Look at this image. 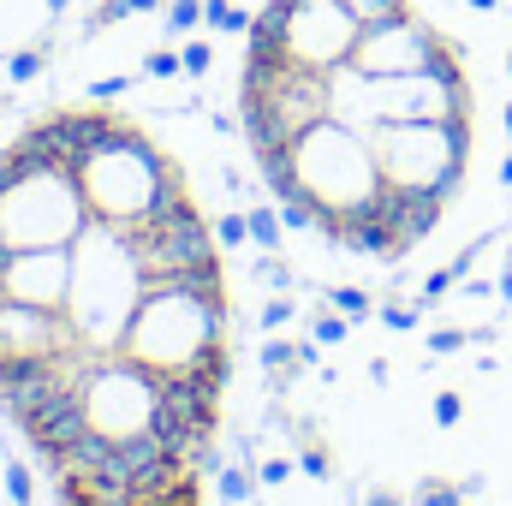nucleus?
Returning <instances> with one entry per match:
<instances>
[{
  "label": "nucleus",
  "mask_w": 512,
  "mask_h": 506,
  "mask_svg": "<svg viewBox=\"0 0 512 506\" xmlns=\"http://www.w3.org/2000/svg\"><path fill=\"white\" fill-rule=\"evenodd\" d=\"M179 66H185V78H209L215 72V48L209 42H185L179 48Z\"/></svg>",
  "instance_id": "nucleus-27"
},
{
  "label": "nucleus",
  "mask_w": 512,
  "mask_h": 506,
  "mask_svg": "<svg viewBox=\"0 0 512 506\" xmlns=\"http://www.w3.org/2000/svg\"><path fill=\"white\" fill-rule=\"evenodd\" d=\"M453 286H459V274H453V262H447V268H435V274L423 280V304H435V298H447Z\"/></svg>",
  "instance_id": "nucleus-39"
},
{
  "label": "nucleus",
  "mask_w": 512,
  "mask_h": 506,
  "mask_svg": "<svg viewBox=\"0 0 512 506\" xmlns=\"http://www.w3.org/2000/svg\"><path fill=\"white\" fill-rule=\"evenodd\" d=\"M78 185H84L90 215L96 221H114V227H131V221L155 215L173 191H185L179 167L155 149V137L126 126V120H120V131L102 149H90L78 161Z\"/></svg>",
  "instance_id": "nucleus-5"
},
{
  "label": "nucleus",
  "mask_w": 512,
  "mask_h": 506,
  "mask_svg": "<svg viewBox=\"0 0 512 506\" xmlns=\"http://www.w3.org/2000/svg\"><path fill=\"white\" fill-rule=\"evenodd\" d=\"M137 298H143V268H137V251H131L126 227L90 215V227L72 239L66 322L78 328V340H84L96 358H102V352H120Z\"/></svg>",
  "instance_id": "nucleus-1"
},
{
  "label": "nucleus",
  "mask_w": 512,
  "mask_h": 506,
  "mask_svg": "<svg viewBox=\"0 0 512 506\" xmlns=\"http://www.w3.org/2000/svg\"><path fill=\"white\" fill-rule=\"evenodd\" d=\"M346 6H352V18H358V24H382V18H399L411 0H346Z\"/></svg>",
  "instance_id": "nucleus-26"
},
{
  "label": "nucleus",
  "mask_w": 512,
  "mask_h": 506,
  "mask_svg": "<svg viewBox=\"0 0 512 506\" xmlns=\"http://www.w3.org/2000/svg\"><path fill=\"white\" fill-rule=\"evenodd\" d=\"M256 274H262V280H268V292H292V286H298V274H292V268H286V262H274V256H268V262H262V268H256Z\"/></svg>",
  "instance_id": "nucleus-38"
},
{
  "label": "nucleus",
  "mask_w": 512,
  "mask_h": 506,
  "mask_svg": "<svg viewBox=\"0 0 512 506\" xmlns=\"http://www.w3.org/2000/svg\"><path fill=\"white\" fill-rule=\"evenodd\" d=\"M0 108H6V96H0Z\"/></svg>",
  "instance_id": "nucleus-48"
},
{
  "label": "nucleus",
  "mask_w": 512,
  "mask_h": 506,
  "mask_svg": "<svg viewBox=\"0 0 512 506\" xmlns=\"http://www.w3.org/2000/svg\"><path fill=\"white\" fill-rule=\"evenodd\" d=\"M435 429H459V417H465V399L459 393H435Z\"/></svg>",
  "instance_id": "nucleus-34"
},
{
  "label": "nucleus",
  "mask_w": 512,
  "mask_h": 506,
  "mask_svg": "<svg viewBox=\"0 0 512 506\" xmlns=\"http://www.w3.org/2000/svg\"><path fill=\"white\" fill-rule=\"evenodd\" d=\"M256 489H262V483H256V465H227V471L215 477V495L227 506H256Z\"/></svg>",
  "instance_id": "nucleus-15"
},
{
  "label": "nucleus",
  "mask_w": 512,
  "mask_h": 506,
  "mask_svg": "<svg viewBox=\"0 0 512 506\" xmlns=\"http://www.w3.org/2000/svg\"><path fill=\"white\" fill-rule=\"evenodd\" d=\"M447 48H453V42H447L429 18H417V12L405 6L399 18H382V24H364V30H358L352 66L370 72V78H399V72H423V66H435Z\"/></svg>",
  "instance_id": "nucleus-11"
},
{
  "label": "nucleus",
  "mask_w": 512,
  "mask_h": 506,
  "mask_svg": "<svg viewBox=\"0 0 512 506\" xmlns=\"http://www.w3.org/2000/svg\"><path fill=\"white\" fill-rule=\"evenodd\" d=\"M411 506H465V495H459V483H417Z\"/></svg>",
  "instance_id": "nucleus-31"
},
{
  "label": "nucleus",
  "mask_w": 512,
  "mask_h": 506,
  "mask_svg": "<svg viewBox=\"0 0 512 506\" xmlns=\"http://www.w3.org/2000/svg\"><path fill=\"white\" fill-rule=\"evenodd\" d=\"M72 292V245H30V251H6L0 262V298L6 304H36V310H66Z\"/></svg>",
  "instance_id": "nucleus-12"
},
{
  "label": "nucleus",
  "mask_w": 512,
  "mask_h": 506,
  "mask_svg": "<svg viewBox=\"0 0 512 506\" xmlns=\"http://www.w3.org/2000/svg\"><path fill=\"white\" fill-rule=\"evenodd\" d=\"M126 239H131V251H137L143 286H173L185 268H197V262L215 256V227H203L191 191H173L155 215L131 221Z\"/></svg>",
  "instance_id": "nucleus-9"
},
{
  "label": "nucleus",
  "mask_w": 512,
  "mask_h": 506,
  "mask_svg": "<svg viewBox=\"0 0 512 506\" xmlns=\"http://www.w3.org/2000/svg\"><path fill=\"white\" fill-rule=\"evenodd\" d=\"M298 471L316 477V483H328V477H334V453H328V447H304V453H298Z\"/></svg>",
  "instance_id": "nucleus-32"
},
{
  "label": "nucleus",
  "mask_w": 512,
  "mask_h": 506,
  "mask_svg": "<svg viewBox=\"0 0 512 506\" xmlns=\"http://www.w3.org/2000/svg\"><path fill=\"white\" fill-rule=\"evenodd\" d=\"M501 185H507V191H512V155H507V161H501Z\"/></svg>",
  "instance_id": "nucleus-43"
},
{
  "label": "nucleus",
  "mask_w": 512,
  "mask_h": 506,
  "mask_svg": "<svg viewBox=\"0 0 512 506\" xmlns=\"http://www.w3.org/2000/svg\"><path fill=\"white\" fill-rule=\"evenodd\" d=\"M131 84H137V78H126V72H114V78H96V84H90L84 96H90V102H120V96H126Z\"/></svg>",
  "instance_id": "nucleus-36"
},
{
  "label": "nucleus",
  "mask_w": 512,
  "mask_h": 506,
  "mask_svg": "<svg viewBox=\"0 0 512 506\" xmlns=\"http://www.w3.org/2000/svg\"><path fill=\"white\" fill-rule=\"evenodd\" d=\"M143 78H185V66H179V48H155V54H143V66H137Z\"/></svg>",
  "instance_id": "nucleus-28"
},
{
  "label": "nucleus",
  "mask_w": 512,
  "mask_h": 506,
  "mask_svg": "<svg viewBox=\"0 0 512 506\" xmlns=\"http://www.w3.org/2000/svg\"><path fill=\"white\" fill-rule=\"evenodd\" d=\"M507 268H512V251H507Z\"/></svg>",
  "instance_id": "nucleus-47"
},
{
  "label": "nucleus",
  "mask_w": 512,
  "mask_h": 506,
  "mask_svg": "<svg viewBox=\"0 0 512 506\" xmlns=\"http://www.w3.org/2000/svg\"><path fill=\"white\" fill-rule=\"evenodd\" d=\"M274 209H280V227L286 233H322V209L310 197H280Z\"/></svg>",
  "instance_id": "nucleus-17"
},
{
  "label": "nucleus",
  "mask_w": 512,
  "mask_h": 506,
  "mask_svg": "<svg viewBox=\"0 0 512 506\" xmlns=\"http://www.w3.org/2000/svg\"><path fill=\"white\" fill-rule=\"evenodd\" d=\"M251 18L245 6H233V0H203V24L209 30H227V36H251Z\"/></svg>",
  "instance_id": "nucleus-16"
},
{
  "label": "nucleus",
  "mask_w": 512,
  "mask_h": 506,
  "mask_svg": "<svg viewBox=\"0 0 512 506\" xmlns=\"http://www.w3.org/2000/svg\"><path fill=\"white\" fill-rule=\"evenodd\" d=\"M161 18H167V30H173V36H185V30H197V24H203V0H167V6H161Z\"/></svg>",
  "instance_id": "nucleus-24"
},
{
  "label": "nucleus",
  "mask_w": 512,
  "mask_h": 506,
  "mask_svg": "<svg viewBox=\"0 0 512 506\" xmlns=\"http://www.w3.org/2000/svg\"><path fill=\"white\" fill-rule=\"evenodd\" d=\"M215 245H221V251L251 245V215H221V221H215Z\"/></svg>",
  "instance_id": "nucleus-25"
},
{
  "label": "nucleus",
  "mask_w": 512,
  "mask_h": 506,
  "mask_svg": "<svg viewBox=\"0 0 512 506\" xmlns=\"http://www.w3.org/2000/svg\"><path fill=\"white\" fill-rule=\"evenodd\" d=\"M78 393H84V411H90V429L126 441V435H149L155 417H161V376L143 370L126 352H90L78 364Z\"/></svg>",
  "instance_id": "nucleus-8"
},
{
  "label": "nucleus",
  "mask_w": 512,
  "mask_h": 506,
  "mask_svg": "<svg viewBox=\"0 0 512 506\" xmlns=\"http://www.w3.org/2000/svg\"><path fill=\"white\" fill-rule=\"evenodd\" d=\"M465 346H471L465 328H435V334H429V352H435V358H453V352H465Z\"/></svg>",
  "instance_id": "nucleus-33"
},
{
  "label": "nucleus",
  "mask_w": 512,
  "mask_h": 506,
  "mask_svg": "<svg viewBox=\"0 0 512 506\" xmlns=\"http://www.w3.org/2000/svg\"><path fill=\"white\" fill-rule=\"evenodd\" d=\"M358 18L346 0H268L251 18V42L245 48H268L292 66H310V72H334L352 60L358 48Z\"/></svg>",
  "instance_id": "nucleus-7"
},
{
  "label": "nucleus",
  "mask_w": 512,
  "mask_h": 506,
  "mask_svg": "<svg viewBox=\"0 0 512 506\" xmlns=\"http://www.w3.org/2000/svg\"><path fill=\"white\" fill-rule=\"evenodd\" d=\"M66 6H72V0H48V12H54V18H60V12H66Z\"/></svg>",
  "instance_id": "nucleus-44"
},
{
  "label": "nucleus",
  "mask_w": 512,
  "mask_h": 506,
  "mask_svg": "<svg viewBox=\"0 0 512 506\" xmlns=\"http://www.w3.org/2000/svg\"><path fill=\"white\" fill-rule=\"evenodd\" d=\"M292 471H298V459H256V483L262 489H280Z\"/></svg>",
  "instance_id": "nucleus-35"
},
{
  "label": "nucleus",
  "mask_w": 512,
  "mask_h": 506,
  "mask_svg": "<svg viewBox=\"0 0 512 506\" xmlns=\"http://www.w3.org/2000/svg\"><path fill=\"white\" fill-rule=\"evenodd\" d=\"M507 137H512V102H507Z\"/></svg>",
  "instance_id": "nucleus-45"
},
{
  "label": "nucleus",
  "mask_w": 512,
  "mask_h": 506,
  "mask_svg": "<svg viewBox=\"0 0 512 506\" xmlns=\"http://www.w3.org/2000/svg\"><path fill=\"white\" fill-rule=\"evenodd\" d=\"M286 167H292V185L298 197H310L322 209V239L346 221V215H364L382 191V161H376V143L370 131L346 126V120H316L304 137L286 143Z\"/></svg>",
  "instance_id": "nucleus-2"
},
{
  "label": "nucleus",
  "mask_w": 512,
  "mask_h": 506,
  "mask_svg": "<svg viewBox=\"0 0 512 506\" xmlns=\"http://www.w3.org/2000/svg\"><path fill=\"white\" fill-rule=\"evenodd\" d=\"M370 114H376V126H387V120H471V78H465L459 48H447L423 72L370 78Z\"/></svg>",
  "instance_id": "nucleus-10"
},
{
  "label": "nucleus",
  "mask_w": 512,
  "mask_h": 506,
  "mask_svg": "<svg viewBox=\"0 0 512 506\" xmlns=\"http://www.w3.org/2000/svg\"><path fill=\"white\" fill-rule=\"evenodd\" d=\"M346 334H352V316H310V340L316 346H346Z\"/></svg>",
  "instance_id": "nucleus-23"
},
{
  "label": "nucleus",
  "mask_w": 512,
  "mask_h": 506,
  "mask_svg": "<svg viewBox=\"0 0 512 506\" xmlns=\"http://www.w3.org/2000/svg\"><path fill=\"white\" fill-rule=\"evenodd\" d=\"M262 370L274 381H292L304 370V364H298V346H292V340H268V346H262Z\"/></svg>",
  "instance_id": "nucleus-20"
},
{
  "label": "nucleus",
  "mask_w": 512,
  "mask_h": 506,
  "mask_svg": "<svg viewBox=\"0 0 512 506\" xmlns=\"http://www.w3.org/2000/svg\"><path fill=\"white\" fill-rule=\"evenodd\" d=\"M161 6H167V0H126V12H131V18H137V12H161Z\"/></svg>",
  "instance_id": "nucleus-41"
},
{
  "label": "nucleus",
  "mask_w": 512,
  "mask_h": 506,
  "mask_svg": "<svg viewBox=\"0 0 512 506\" xmlns=\"http://www.w3.org/2000/svg\"><path fill=\"white\" fill-rule=\"evenodd\" d=\"M126 18H131L126 0H102V6L84 18V30H90V36H102V30H114V24H126Z\"/></svg>",
  "instance_id": "nucleus-30"
},
{
  "label": "nucleus",
  "mask_w": 512,
  "mask_h": 506,
  "mask_svg": "<svg viewBox=\"0 0 512 506\" xmlns=\"http://www.w3.org/2000/svg\"><path fill=\"white\" fill-rule=\"evenodd\" d=\"M364 506H405V501H399V495H387V489H376V495H370Z\"/></svg>",
  "instance_id": "nucleus-42"
},
{
  "label": "nucleus",
  "mask_w": 512,
  "mask_h": 506,
  "mask_svg": "<svg viewBox=\"0 0 512 506\" xmlns=\"http://www.w3.org/2000/svg\"><path fill=\"white\" fill-rule=\"evenodd\" d=\"M90 227V203L72 167L42 161L30 149H0V245L30 251V245H72Z\"/></svg>",
  "instance_id": "nucleus-3"
},
{
  "label": "nucleus",
  "mask_w": 512,
  "mask_h": 506,
  "mask_svg": "<svg viewBox=\"0 0 512 506\" xmlns=\"http://www.w3.org/2000/svg\"><path fill=\"white\" fill-rule=\"evenodd\" d=\"M215 346H227V298H203L185 286H143L120 340V352L155 376H185Z\"/></svg>",
  "instance_id": "nucleus-4"
},
{
  "label": "nucleus",
  "mask_w": 512,
  "mask_h": 506,
  "mask_svg": "<svg viewBox=\"0 0 512 506\" xmlns=\"http://www.w3.org/2000/svg\"><path fill=\"white\" fill-rule=\"evenodd\" d=\"M280 209H274V197L268 203H256L251 209V245H262V251H280Z\"/></svg>",
  "instance_id": "nucleus-19"
},
{
  "label": "nucleus",
  "mask_w": 512,
  "mask_h": 506,
  "mask_svg": "<svg viewBox=\"0 0 512 506\" xmlns=\"http://www.w3.org/2000/svg\"><path fill=\"white\" fill-rule=\"evenodd\" d=\"M507 72H512V54H507Z\"/></svg>",
  "instance_id": "nucleus-46"
},
{
  "label": "nucleus",
  "mask_w": 512,
  "mask_h": 506,
  "mask_svg": "<svg viewBox=\"0 0 512 506\" xmlns=\"http://www.w3.org/2000/svg\"><path fill=\"white\" fill-rule=\"evenodd\" d=\"M78 364H84V358L60 364V358H6V352H0V411H6L12 423H24L48 393H60L66 381H78Z\"/></svg>",
  "instance_id": "nucleus-14"
},
{
  "label": "nucleus",
  "mask_w": 512,
  "mask_h": 506,
  "mask_svg": "<svg viewBox=\"0 0 512 506\" xmlns=\"http://www.w3.org/2000/svg\"><path fill=\"white\" fill-rule=\"evenodd\" d=\"M382 179L399 191H429L447 197L465 185L471 167V120H387L370 131Z\"/></svg>",
  "instance_id": "nucleus-6"
},
{
  "label": "nucleus",
  "mask_w": 512,
  "mask_h": 506,
  "mask_svg": "<svg viewBox=\"0 0 512 506\" xmlns=\"http://www.w3.org/2000/svg\"><path fill=\"white\" fill-rule=\"evenodd\" d=\"M24 441L36 447V459H42V471H60V459L90 435V411H84V393H78V381H66L60 393H48L24 423Z\"/></svg>",
  "instance_id": "nucleus-13"
},
{
  "label": "nucleus",
  "mask_w": 512,
  "mask_h": 506,
  "mask_svg": "<svg viewBox=\"0 0 512 506\" xmlns=\"http://www.w3.org/2000/svg\"><path fill=\"white\" fill-rule=\"evenodd\" d=\"M495 298H501V304H512V268H501V274H495Z\"/></svg>",
  "instance_id": "nucleus-40"
},
{
  "label": "nucleus",
  "mask_w": 512,
  "mask_h": 506,
  "mask_svg": "<svg viewBox=\"0 0 512 506\" xmlns=\"http://www.w3.org/2000/svg\"><path fill=\"white\" fill-rule=\"evenodd\" d=\"M322 304L340 310V316H352V322H370V310H376V298L358 292V286H322Z\"/></svg>",
  "instance_id": "nucleus-18"
},
{
  "label": "nucleus",
  "mask_w": 512,
  "mask_h": 506,
  "mask_svg": "<svg viewBox=\"0 0 512 506\" xmlns=\"http://www.w3.org/2000/svg\"><path fill=\"white\" fill-rule=\"evenodd\" d=\"M0 483H6V501H12V506H36V477H30V465H24V459H6Z\"/></svg>",
  "instance_id": "nucleus-21"
},
{
  "label": "nucleus",
  "mask_w": 512,
  "mask_h": 506,
  "mask_svg": "<svg viewBox=\"0 0 512 506\" xmlns=\"http://www.w3.org/2000/svg\"><path fill=\"white\" fill-rule=\"evenodd\" d=\"M42 66H48V48L36 42V48H18V54L6 60V78H12V84H36V78H42Z\"/></svg>",
  "instance_id": "nucleus-22"
},
{
  "label": "nucleus",
  "mask_w": 512,
  "mask_h": 506,
  "mask_svg": "<svg viewBox=\"0 0 512 506\" xmlns=\"http://www.w3.org/2000/svg\"><path fill=\"white\" fill-rule=\"evenodd\" d=\"M292 316H298V304H292V292H274V298L262 304V316H256V322H262L268 334H280V328H286Z\"/></svg>",
  "instance_id": "nucleus-29"
},
{
  "label": "nucleus",
  "mask_w": 512,
  "mask_h": 506,
  "mask_svg": "<svg viewBox=\"0 0 512 506\" xmlns=\"http://www.w3.org/2000/svg\"><path fill=\"white\" fill-rule=\"evenodd\" d=\"M376 322L393 328V334H411V328H417V310H411V304H382V310H376Z\"/></svg>",
  "instance_id": "nucleus-37"
}]
</instances>
